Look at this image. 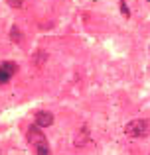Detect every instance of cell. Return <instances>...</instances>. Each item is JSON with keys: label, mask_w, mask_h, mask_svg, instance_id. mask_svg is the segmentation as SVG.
Instances as JSON below:
<instances>
[{"label": "cell", "mask_w": 150, "mask_h": 155, "mask_svg": "<svg viewBox=\"0 0 150 155\" xmlns=\"http://www.w3.org/2000/svg\"><path fill=\"white\" fill-rule=\"evenodd\" d=\"M28 143H30V147L34 149L36 155H51L46 136H44V132L38 126H32V128L28 130Z\"/></svg>", "instance_id": "obj_1"}, {"label": "cell", "mask_w": 150, "mask_h": 155, "mask_svg": "<svg viewBox=\"0 0 150 155\" xmlns=\"http://www.w3.org/2000/svg\"><path fill=\"white\" fill-rule=\"evenodd\" d=\"M124 134L131 137H146L150 134V122L148 120H132L127 124Z\"/></svg>", "instance_id": "obj_2"}, {"label": "cell", "mask_w": 150, "mask_h": 155, "mask_svg": "<svg viewBox=\"0 0 150 155\" xmlns=\"http://www.w3.org/2000/svg\"><path fill=\"white\" fill-rule=\"evenodd\" d=\"M51 124H54V114H51V112H47V110H40V112L36 114L34 126H38V128H50Z\"/></svg>", "instance_id": "obj_3"}, {"label": "cell", "mask_w": 150, "mask_h": 155, "mask_svg": "<svg viewBox=\"0 0 150 155\" xmlns=\"http://www.w3.org/2000/svg\"><path fill=\"white\" fill-rule=\"evenodd\" d=\"M14 71H16V65L12 61H4L0 65V84H6L10 81V77L14 75Z\"/></svg>", "instance_id": "obj_4"}, {"label": "cell", "mask_w": 150, "mask_h": 155, "mask_svg": "<svg viewBox=\"0 0 150 155\" xmlns=\"http://www.w3.org/2000/svg\"><path fill=\"white\" fill-rule=\"evenodd\" d=\"M6 2L10 4L12 8H20V6H22V0H6Z\"/></svg>", "instance_id": "obj_5"}, {"label": "cell", "mask_w": 150, "mask_h": 155, "mask_svg": "<svg viewBox=\"0 0 150 155\" xmlns=\"http://www.w3.org/2000/svg\"><path fill=\"white\" fill-rule=\"evenodd\" d=\"M120 10H123V16H124V18H128V16H131V14H128V8H127V4H124V0L120 2Z\"/></svg>", "instance_id": "obj_6"}, {"label": "cell", "mask_w": 150, "mask_h": 155, "mask_svg": "<svg viewBox=\"0 0 150 155\" xmlns=\"http://www.w3.org/2000/svg\"><path fill=\"white\" fill-rule=\"evenodd\" d=\"M12 39H14V41L18 39V41H20V31H18V28H12Z\"/></svg>", "instance_id": "obj_7"}]
</instances>
